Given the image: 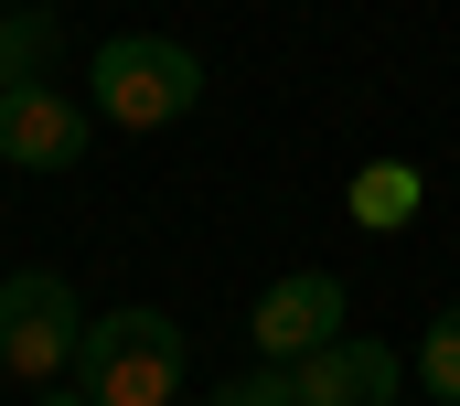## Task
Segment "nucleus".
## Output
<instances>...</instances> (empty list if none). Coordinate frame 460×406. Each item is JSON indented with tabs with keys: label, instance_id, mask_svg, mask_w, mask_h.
I'll list each match as a JSON object with an SVG mask.
<instances>
[{
	"label": "nucleus",
	"instance_id": "0eeeda50",
	"mask_svg": "<svg viewBox=\"0 0 460 406\" xmlns=\"http://www.w3.org/2000/svg\"><path fill=\"white\" fill-rule=\"evenodd\" d=\"M418 203H429L418 161H364V172H353V193H343V214L364 225V235H396V225H407Z\"/></svg>",
	"mask_w": 460,
	"mask_h": 406
},
{
	"label": "nucleus",
	"instance_id": "39448f33",
	"mask_svg": "<svg viewBox=\"0 0 460 406\" xmlns=\"http://www.w3.org/2000/svg\"><path fill=\"white\" fill-rule=\"evenodd\" d=\"M0 161L11 172H75L86 161V107L65 97L54 75L43 86H11L0 97Z\"/></svg>",
	"mask_w": 460,
	"mask_h": 406
},
{
	"label": "nucleus",
	"instance_id": "1a4fd4ad",
	"mask_svg": "<svg viewBox=\"0 0 460 406\" xmlns=\"http://www.w3.org/2000/svg\"><path fill=\"white\" fill-rule=\"evenodd\" d=\"M407 364H418V385H429V406H460V300L439 310L429 331H418V353H407Z\"/></svg>",
	"mask_w": 460,
	"mask_h": 406
},
{
	"label": "nucleus",
	"instance_id": "9b49d317",
	"mask_svg": "<svg viewBox=\"0 0 460 406\" xmlns=\"http://www.w3.org/2000/svg\"><path fill=\"white\" fill-rule=\"evenodd\" d=\"M32 406H97V396H86V385H43Z\"/></svg>",
	"mask_w": 460,
	"mask_h": 406
},
{
	"label": "nucleus",
	"instance_id": "7ed1b4c3",
	"mask_svg": "<svg viewBox=\"0 0 460 406\" xmlns=\"http://www.w3.org/2000/svg\"><path fill=\"white\" fill-rule=\"evenodd\" d=\"M75 353H86V310H75V289H65L54 268H11V278H0V375L54 385Z\"/></svg>",
	"mask_w": 460,
	"mask_h": 406
},
{
	"label": "nucleus",
	"instance_id": "6e6552de",
	"mask_svg": "<svg viewBox=\"0 0 460 406\" xmlns=\"http://www.w3.org/2000/svg\"><path fill=\"white\" fill-rule=\"evenodd\" d=\"M43 65H54V11H0V97L43 86Z\"/></svg>",
	"mask_w": 460,
	"mask_h": 406
},
{
	"label": "nucleus",
	"instance_id": "9d476101",
	"mask_svg": "<svg viewBox=\"0 0 460 406\" xmlns=\"http://www.w3.org/2000/svg\"><path fill=\"white\" fill-rule=\"evenodd\" d=\"M215 406H289V364H257V375H235Z\"/></svg>",
	"mask_w": 460,
	"mask_h": 406
},
{
	"label": "nucleus",
	"instance_id": "f03ea898",
	"mask_svg": "<svg viewBox=\"0 0 460 406\" xmlns=\"http://www.w3.org/2000/svg\"><path fill=\"white\" fill-rule=\"evenodd\" d=\"M182 321L150 300L108 310V321H86V353H75V375H86V396L97 406H172L182 396Z\"/></svg>",
	"mask_w": 460,
	"mask_h": 406
},
{
	"label": "nucleus",
	"instance_id": "f257e3e1",
	"mask_svg": "<svg viewBox=\"0 0 460 406\" xmlns=\"http://www.w3.org/2000/svg\"><path fill=\"white\" fill-rule=\"evenodd\" d=\"M86 107L108 128H128V139H150V128H172V118L204 107V54L172 43V32H108L86 54Z\"/></svg>",
	"mask_w": 460,
	"mask_h": 406
},
{
	"label": "nucleus",
	"instance_id": "423d86ee",
	"mask_svg": "<svg viewBox=\"0 0 460 406\" xmlns=\"http://www.w3.org/2000/svg\"><path fill=\"white\" fill-rule=\"evenodd\" d=\"M396 385H407V353H385L364 331L322 342L311 364H289V406H396Z\"/></svg>",
	"mask_w": 460,
	"mask_h": 406
},
{
	"label": "nucleus",
	"instance_id": "20e7f679",
	"mask_svg": "<svg viewBox=\"0 0 460 406\" xmlns=\"http://www.w3.org/2000/svg\"><path fill=\"white\" fill-rule=\"evenodd\" d=\"M343 278L332 268H289L268 300H257V321H246V342H257V364H311L322 342H343Z\"/></svg>",
	"mask_w": 460,
	"mask_h": 406
}]
</instances>
